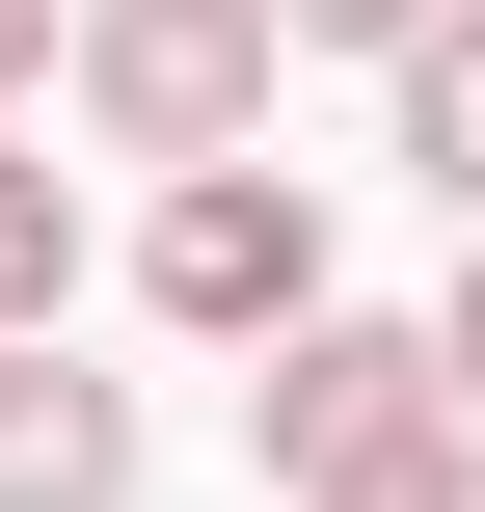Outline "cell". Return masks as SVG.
I'll list each match as a JSON object with an SVG mask.
<instances>
[{
	"label": "cell",
	"mask_w": 485,
	"mask_h": 512,
	"mask_svg": "<svg viewBox=\"0 0 485 512\" xmlns=\"http://www.w3.org/2000/svg\"><path fill=\"white\" fill-rule=\"evenodd\" d=\"M0 351H81V189H54V135H0Z\"/></svg>",
	"instance_id": "obj_6"
},
{
	"label": "cell",
	"mask_w": 485,
	"mask_h": 512,
	"mask_svg": "<svg viewBox=\"0 0 485 512\" xmlns=\"http://www.w3.org/2000/svg\"><path fill=\"white\" fill-rule=\"evenodd\" d=\"M378 135H405V189H432V216L485 243V0L432 27V54H405V81H378Z\"/></svg>",
	"instance_id": "obj_5"
},
{
	"label": "cell",
	"mask_w": 485,
	"mask_h": 512,
	"mask_svg": "<svg viewBox=\"0 0 485 512\" xmlns=\"http://www.w3.org/2000/svg\"><path fill=\"white\" fill-rule=\"evenodd\" d=\"M135 378H81V351H0V512H135Z\"/></svg>",
	"instance_id": "obj_4"
},
{
	"label": "cell",
	"mask_w": 485,
	"mask_h": 512,
	"mask_svg": "<svg viewBox=\"0 0 485 512\" xmlns=\"http://www.w3.org/2000/svg\"><path fill=\"white\" fill-rule=\"evenodd\" d=\"M135 297H162L189 351H297V324H324V189H297V162L162 189V216H135Z\"/></svg>",
	"instance_id": "obj_2"
},
{
	"label": "cell",
	"mask_w": 485,
	"mask_h": 512,
	"mask_svg": "<svg viewBox=\"0 0 485 512\" xmlns=\"http://www.w3.org/2000/svg\"><path fill=\"white\" fill-rule=\"evenodd\" d=\"M432 378H459V432H485V243H459V297H432Z\"/></svg>",
	"instance_id": "obj_10"
},
{
	"label": "cell",
	"mask_w": 485,
	"mask_h": 512,
	"mask_svg": "<svg viewBox=\"0 0 485 512\" xmlns=\"http://www.w3.org/2000/svg\"><path fill=\"white\" fill-rule=\"evenodd\" d=\"M81 54V0H0V135H27V81Z\"/></svg>",
	"instance_id": "obj_9"
},
{
	"label": "cell",
	"mask_w": 485,
	"mask_h": 512,
	"mask_svg": "<svg viewBox=\"0 0 485 512\" xmlns=\"http://www.w3.org/2000/svg\"><path fill=\"white\" fill-rule=\"evenodd\" d=\"M270 0H81V54H54V108L108 135V162H162V189H216V162H270Z\"/></svg>",
	"instance_id": "obj_1"
},
{
	"label": "cell",
	"mask_w": 485,
	"mask_h": 512,
	"mask_svg": "<svg viewBox=\"0 0 485 512\" xmlns=\"http://www.w3.org/2000/svg\"><path fill=\"white\" fill-rule=\"evenodd\" d=\"M432 27H459V0H270V54H378V81H405Z\"/></svg>",
	"instance_id": "obj_8"
},
{
	"label": "cell",
	"mask_w": 485,
	"mask_h": 512,
	"mask_svg": "<svg viewBox=\"0 0 485 512\" xmlns=\"http://www.w3.org/2000/svg\"><path fill=\"white\" fill-rule=\"evenodd\" d=\"M297 512H485V432H459V405H432V432H378L351 486H297Z\"/></svg>",
	"instance_id": "obj_7"
},
{
	"label": "cell",
	"mask_w": 485,
	"mask_h": 512,
	"mask_svg": "<svg viewBox=\"0 0 485 512\" xmlns=\"http://www.w3.org/2000/svg\"><path fill=\"white\" fill-rule=\"evenodd\" d=\"M432 405H459V378H432V324H351V297H324V324L243 378V459H270V486H351V459H378V432H432Z\"/></svg>",
	"instance_id": "obj_3"
}]
</instances>
